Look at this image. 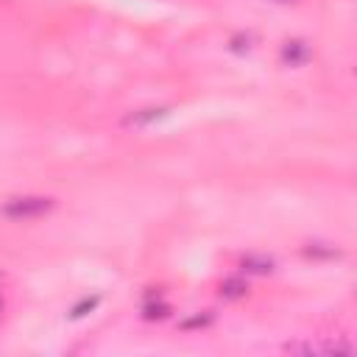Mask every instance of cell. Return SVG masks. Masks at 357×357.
Wrapping results in <instances>:
<instances>
[{
	"mask_svg": "<svg viewBox=\"0 0 357 357\" xmlns=\"http://www.w3.org/2000/svg\"><path fill=\"white\" fill-rule=\"evenodd\" d=\"M53 206L50 198H14L6 204V215L14 218V220H28V218H36V215H45L47 209Z\"/></svg>",
	"mask_w": 357,
	"mask_h": 357,
	"instance_id": "1",
	"label": "cell"
},
{
	"mask_svg": "<svg viewBox=\"0 0 357 357\" xmlns=\"http://www.w3.org/2000/svg\"><path fill=\"white\" fill-rule=\"evenodd\" d=\"M282 56H284L290 64H298V61H304V59L310 56V50L304 47V42H284Z\"/></svg>",
	"mask_w": 357,
	"mask_h": 357,
	"instance_id": "2",
	"label": "cell"
},
{
	"mask_svg": "<svg viewBox=\"0 0 357 357\" xmlns=\"http://www.w3.org/2000/svg\"><path fill=\"white\" fill-rule=\"evenodd\" d=\"M220 290H223V296H226V298H240V296L245 293V284H243V282H237V279H229Z\"/></svg>",
	"mask_w": 357,
	"mask_h": 357,
	"instance_id": "3",
	"label": "cell"
},
{
	"mask_svg": "<svg viewBox=\"0 0 357 357\" xmlns=\"http://www.w3.org/2000/svg\"><path fill=\"white\" fill-rule=\"evenodd\" d=\"M209 324V315H195L190 321H184V329H192V326H206Z\"/></svg>",
	"mask_w": 357,
	"mask_h": 357,
	"instance_id": "4",
	"label": "cell"
}]
</instances>
